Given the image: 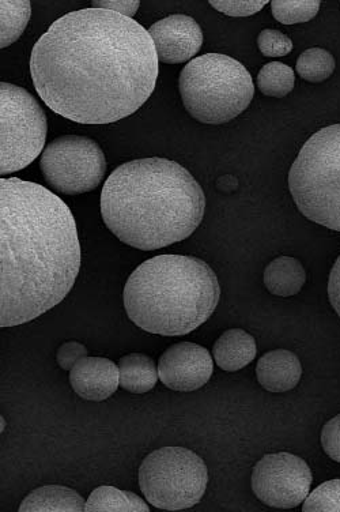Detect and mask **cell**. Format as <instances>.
<instances>
[{"label": "cell", "mask_w": 340, "mask_h": 512, "mask_svg": "<svg viewBox=\"0 0 340 512\" xmlns=\"http://www.w3.org/2000/svg\"><path fill=\"white\" fill-rule=\"evenodd\" d=\"M156 45L134 18L83 9L59 18L34 45L30 74L63 118L101 126L134 115L156 89Z\"/></svg>", "instance_id": "cell-1"}, {"label": "cell", "mask_w": 340, "mask_h": 512, "mask_svg": "<svg viewBox=\"0 0 340 512\" xmlns=\"http://www.w3.org/2000/svg\"><path fill=\"white\" fill-rule=\"evenodd\" d=\"M0 209V326H20L66 299L81 244L71 210L40 184L2 178Z\"/></svg>", "instance_id": "cell-2"}, {"label": "cell", "mask_w": 340, "mask_h": 512, "mask_svg": "<svg viewBox=\"0 0 340 512\" xmlns=\"http://www.w3.org/2000/svg\"><path fill=\"white\" fill-rule=\"evenodd\" d=\"M101 216L127 246L160 250L198 229L206 198L188 169L166 158H142L117 167L101 191Z\"/></svg>", "instance_id": "cell-3"}, {"label": "cell", "mask_w": 340, "mask_h": 512, "mask_svg": "<svg viewBox=\"0 0 340 512\" xmlns=\"http://www.w3.org/2000/svg\"><path fill=\"white\" fill-rule=\"evenodd\" d=\"M221 299L217 274L195 256L160 255L136 267L124 288L128 318L147 333L190 334Z\"/></svg>", "instance_id": "cell-4"}, {"label": "cell", "mask_w": 340, "mask_h": 512, "mask_svg": "<svg viewBox=\"0 0 340 512\" xmlns=\"http://www.w3.org/2000/svg\"><path fill=\"white\" fill-rule=\"evenodd\" d=\"M184 108L204 124L232 122L252 103L255 86L238 60L206 54L185 64L179 79Z\"/></svg>", "instance_id": "cell-5"}, {"label": "cell", "mask_w": 340, "mask_h": 512, "mask_svg": "<svg viewBox=\"0 0 340 512\" xmlns=\"http://www.w3.org/2000/svg\"><path fill=\"white\" fill-rule=\"evenodd\" d=\"M289 188L308 220L340 232V124L321 128L302 146Z\"/></svg>", "instance_id": "cell-6"}, {"label": "cell", "mask_w": 340, "mask_h": 512, "mask_svg": "<svg viewBox=\"0 0 340 512\" xmlns=\"http://www.w3.org/2000/svg\"><path fill=\"white\" fill-rule=\"evenodd\" d=\"M209 484V470L194 451L164 447L147 455L139 468V487L151 506L180 511L196 506Z\"/></svg>", "instance_id": "cell-7"}, {"label": "cell", "mask_w": 340, "mask_h": 512, "mask_svg": "<svg viewBox=\"0 0 340 512\" xmlns=\"http://www.w3.org/2000/svg\"><path fill=\"white\" fill-rule=\"evenodd\" d=\"M2 145H0V175L22 171L45 149L48 122L44 109L28 90L2 82Z\"/></svg>", "instance_id": "cell-8"}, {"label": "cell", "mask_w": 340, "mask_h": 512, "mask_svg": "<svg viewBox=\"0 0 340 512\" xmlns=\"http://www.w3.org/2000/svg\"><path fill=\"white\" fill-rule=\"evenodd\" d=\"M40 169L52 190L79 195L100 186L107 172V160L93 139L63 135L44 149Z\"/></svg>", "instance_id": "cell-9"}, {"label": "cell", "mask_w": 340, "mask_h": 512, "mask_svg": "<svg viewBox=\"0 0 340 512\" xmlns=\"http://www.w3.org/2000/svg\"><path fill=\"white\" fill-rule=\"evenodd\" d=\"M312 480L304 459L289 453L268 454L253 469L252 489L268 507L289 510L305 502Z\"/></svg>", "instance_id": "cell-10"}, {"label": "cell", "mask_w": 340, "mask_h": 512, "mask_svg": "<svg viewBox=\"0 0 340 512\" xmlns=\"http://www.w3.org/2000/svg\"><path fill=\"white\" fill-rule=\"evenodd\" d=\"M214 363L209 350L192 342L170 346L158 361V376L170 390L195 391L209 382Z\"/></svg>", "instance_id": "cell-11"}, {"label": "cell", "mask_w": 340, "mask_h": 512, "mask_svg": "<svg viewBox=\"0 0 340 512\" xmlns=\"http://www.w3.org/2000/svg\"><path fill=\"white\" fill-rule=\"evenodd\" d=\"M149 35L156 45L158 62L180 64L194 58L203 45L198 22L184 14H173L151 25Z\"/></svg>", "instance_id": "cell-12"}, {"label": "cell", "mask_w": 340, "mask_h": 512, "mask_svg": "<svg viewBox=\"0 0 340 512\" xmlns=\"http://www.w3.org/2000/svg\"><path fill=\"white\" fill-rule=\"evenodd\" d=\"M70 383L79 397L94 402L105 401L119 389V365L102 357H85L70 371Z\"/></svg>", "instance_id": "cell-13"}, {"label": "cell", "mask_w": 340, "mask_h": 512, "mask_svg": "<svg viewBox=\"0 0 340 512\" xmlns=\"http://www.w3.org/2000/svg\"><path fill=\"white\" fill-rule=\"evenodd\" d=\"M256 376L260 386L271 393L293 390L300 383L302 376L300 359L290 350H271L260 357Z\"/></svg>", "instance_id": "cell-14"}, {"label": "cell", "mask_w": 340, "mask_h": 512, "mask_svg": "<svg viewBox=\"0 0 340 512\" xmlns=\"http://www.w3.org/2000/svg\"><path fill=\"white\" fill-rule=\"evenodd\" d=\"M256 353L258 348L255 338L241 329L225 331L213 348L215 363L221 370L228 372L243 370L255 360Z\"/></svg>", "instance_id": "cell-15"}, {"label": "cell", "mask_w": 340, "mask_h": 512, "mask_svg": "<svg viewBox=\"0 0 340 512\" xmlns=\"http://www.w3.org/2000/svg\"><path fill=\"white\" fill-rule=\"evenodd\" d=\"M86 502L74 489L47 485L34 489L21 503V512H82Z\"/></svg>", "instance_id": "cell-16"}, {"label": "cell", "mask_w": 340, "mask_h": 512, "mask_svg": "<svg viewBox=\"0 0 340 512\" xmlns=\"http://www.w3.org/2000/svg\"><path fill=\"white\" fill-rule=\"evenodd\" d=\"M264 285L275 296L290 297L300 293L305 285L306 271L292 256H279L264 270Z\"/></svg>", "instance_id": "cell-17"}, {"label": "cell", "mask_w": 340, "mask_h": 512, "mask_svg": "<svg viewBox=\"0 0 340 512\" xmlns=\"http://www.w3.org/2000/svg\"><path fill=\"white\" fill-rule=\"evenodd\" d=\"M120 387L134 394H145L156 387L158 367L142 353H131L119 361Z\"/></svg>", "instance_id": "cell-18"}, {"label": "cell", "mask_w": 340, "mask_h": 512, "mask_svg": "<svg viewBox=\"0 0 340 512\" xmlns=\"http://www.w3.org/2000/svg\"><path fill=\"white\" fill-rule=\"evenodd\" d=\"M85 511L88 512H149L145 500L135 493L122 491L115 487H100L94 489L86 502Z\"/></svg>", "instance_id": "cell-19"}, {"label": "cell", "mask_w": 340, "mask_h": 512, "mask_svg": "<svg viewBox=\"0 0 340 512\" xmlns=\"http://www.w3.org/2000/svg\"><path fill=\"white\" fill-rule=\"evenodd\" d=\"M2 33H0V48L10 47L15 43L29 24L32 6L29 0H2Z\"/></svg>", "instance_id": "cell-20"}, {"label": "cell", "mask_w": 340, "mask_h": 512, "mask_svg": "<svg viewBox=\"0 0 340 512\" xmlns=\"http://www.w3.org/2000/svg\"><path fill=\"white\" fill-rule=\"evenodd\" d=\"M256 82H258V88L264 96L282 99L294 89L296 74H294L292 67L286 66V64L271 62L259 71Z\"/></svg>", "instance_id": "cell-21"}, {"label": "cell", "mask_w": 340, "mask_h": 512, "mask_svg": "<svg viewBox=\"0 0 340 512\" xmlns=\"http://www.w3.org/2000/svg\"><path fill=\"white\" fill-rule=\"evenodd\" d=\"M336 62L334 56L323 48H309L302 52L297 60L298 75L312 84H320L334 74Z\"/></svg>", "instance_id": "cell-22"}, {"label": "cell", "mask_w": 340, "mask_h": 512, "mask_svg": "<svg viewBox=\"0 0 340 512\" xmlns=\"http://www.w3.org/2000/svg\"><path fill=\"white\" fill-rule=\"evenodd\" d=\"M320 10L319 0H274L271 11L283 25L304 24L312 21Z\"/></svg>", "instance_id": "cell-23"}, {"label": "cell", "mask_w": 340, "mask_h": 512, "mask_svg": "<svg viewBox=\"0 0 340 512\" xmlns=\"http://www.w3.org/2000/svg\"><path fill=\"white\" fill-rule=\"evenodd\" d=\"M304 512H340V480L321 484L305 499Z\"/></svg>", "instance_id": "cell-24"}, {"label": "cell", "mask_w": 340, "mask_h": 512, "mask_svg": "<svg viewBox=\"0 0 340 512\" xmlns=\"http://www.w3.org/2000/svg\"><path fill=\"white\" fill-rule=\"evenodd\" d=\"M258 47L267 58H282L293 51V41L277 29H264L258 37Z\"/></svg>", "instance_id": "cell-25"}, {"label": "cell", "mask_w": 340, "mask_h": 512, "mask_svg": "<svg viewBox=\"0 0 340 512\" xmlns=\"http://www.w3.org/2000/svg\"><path fill=\"white\" fill-rule=\"evenodd\" d=\"M267 0H211L210 6L228 17L244 18L259 13Z\"/></svg>", "instance_id": "cell-26"}, {"label": "cell", "mask_w": 340, "mask_h": 512, "mask_svg": "<svg viewBox=\"0 0 340 512\" xmlns=\"http://www.w3.org/2000/svg\"><path fill=\"white\" fill-rule=\"evenodd\" d=\"M321 444L328 457L340 463V414L324 425Z\"/></svg>", "instance_id": "cell-27"}, {"label": "cell", "mask_w": 340, "mask_h": 512, "mask_svg": "<svg viewBox=\"0 0 340 512\" xmlns=\"http://www.w3.org/2000/svg\"><path fill=\"white\" fill-rule=\"evenodd\" d=\"M88 357V349L79 342L70 341L60 346L56 360L63 370L71 371L74 365Z\"/></svg>", "instance_id": "cell-28"}, {"label": "cell", "mask_w": 340, "mask_h": 512, "mask_svg": "<svg viewBox=\"0 0 340 512\" xmlns=\"http://www.w3.org/2000/svg\"><path fill=\"white\" fill-rule=\"evenodd\" d=\"M92 5L94 9L109 10L132 18L141 6V2L139 0H94Z\"/></svg>", "instance_id": "cell-29"}, {"label": "cell", "mask_w": 340, "mask_h": 512, "mask_svg": "<svg viewBox=\"0 0 340 512\" xmlns=\"http://www.w3.org/2000/svg\"><path fill=\"white\" fill-rule=\"evenodd\" d=\"M328 296L336 314L340 316V256L332 267L330 280H328Z\"/></svg>", "instance_id": "cell-30"}]
</instances>
